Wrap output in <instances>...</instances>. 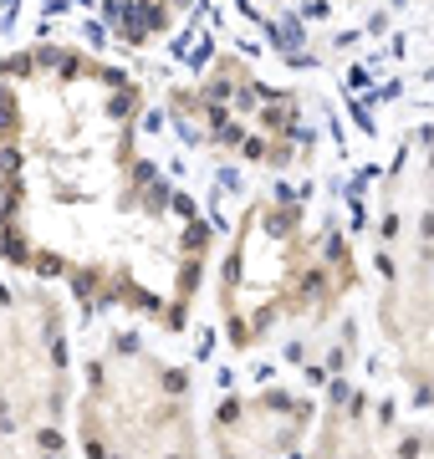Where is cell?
Segmentation results:
<instances>
[{"instance_id": "cell-1", "label": "cell", "mask_w": 434, "mask_h": 459, "mask_svg": "<svg viewBox=\"0 0 434 459\" xmlns=\"http://www.w3.org/2000/svg\"><path fill=\"white\" fill-rule=\"evenodd\" d=\"M138 87L77 47L0 56V250L87 307L179 327L210 230L138 153Z\"/></svg>"}, {"instance_id": "cell-2", "label": "cell", "mask_w": 434, "mask_h": 459, "mask_svg": "<svg viewBox=\"0 0 434 459\" xmlns=\"http://www.w3.org/2000/svg\"><path fill=\"white\" fill-rule=\"evenodd\" d=\"M352 286L358 261L333 225L307 220L291 199H256L220 271V312L235 347H256L276 327L327 316Z\"/></svg>"}, {"instance_id": "cell-3", "label": "cell", "mask_w": 434, "mask_h": 459, "mask_svg": "<svg viewBox=\"0 0 434 459\" xmlns=\"http://www.w3.org/2000/svg\"><path fill=\"white\" fill-rule=\"evenodd\" d=\"M87 459H200V429L184 377L134 342H113L77 398Z\"/></svg>"}, {"instance_id": "cell-4", "label": "cell", "mask_w": 434, "mask_h": 459, "mask_svg": "<svg viewBox=\"0 0 434 459\" xmlns=\"http://www.w3.org/2000/svg\"><path fill=\"white\" fill-rule=\"evenodd\" d=\"M384 332L409 383L434 403V148L404 153L378 204Z\"/></svg>"}, {"instance_id": "cell-5", "label": "cell", "mask_w": 434, "mask_h": 459, "mask_svg": "<svg viewBox=\"0 0 434 459\" xmlns=\"http://www.w3.org/2000/svg\"><path fill=\"white\" fill-rule=\"evenodd\" d=\"M72 362L62 316L41 291H0V434L62 455Z\"/></svg>"}, {"instance_id": "cell-6", "label": "cell", "mask_w": 434, "mask_h": 459, "mask_svg": "<svg viewBox=\"0 0 434 459\" xmlns=\"http://www.w3.org/2000/svg\"><path fill=\"white\" fill-rule=\"evenodd\" d=\"M169 102H174V117L189 128V138L220 153H235L246 164L282 169L297 153V102L282 87L261 82L235 56L215 62L204 82L179 87Z\"/></svg>"}, {"instance_id": "cell-7", "label": "cell", "mask_w": 434, "mask_h": 459, "mask_svg": "<svg viewBox=\"0 0 434 459\" xmlns=\"http://www.w3.org/2000/svg\"><path fill=\"white\" fill-rule=\"evenodd\" d=\"M307 424H312V403L282 388H266L256 398L225 403L210 424V439L220 459H286L301 444Z\"/></svg>"}, {"instance_id": "cell-8", "label": "cell", "mask_w": 434, "mask_h": 459, "mask_svg": "<svg viewBox=\"0 0 434 459\" xmlns=\"http://www.w3.org/2000/svg\"><path fill=\"white\" fill-rule=\"evenodd\" d=\"M184 0H108V16H113V31L128 36V41H149V36L169 31V21Z\"/></svg>"}, {"instance_id": "cell-9", "label": "cell", "mask_w": 434, "mask_h": 459, "mask_svg": "<svg viewBox=\"0 0 434 459\" xmlns=\"http://www.w3.org/2000/svg\"><path fill=\"white\" fill-rule=\"evenodd\" d=\"M0 459H56L51 449H36V444H16L0 434Z\"/></svg>"}]
</instances>
